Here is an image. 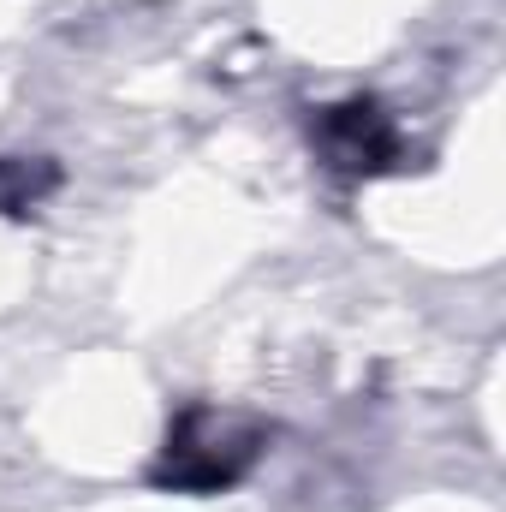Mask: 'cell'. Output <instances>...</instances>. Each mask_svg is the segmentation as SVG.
Here are the masks:
<instances>
[{"instance_id": "cell-3", "label": "cell", "mask_w": 506, "mask_h": 512, "mask_svg": "<svg viewBox=\"0 0 506 512\" xmlns=\"http://www.w3.org/2000/svg\"><path fill=\"white\" fill-rule=\"evenodd\" d=\"M54 185H60V167H54V161L0 155V215H30Z\"/></svg>"}, {"instance_id": "cell-1", "label": "cell", "mask_w": 506, "mask_h": 512, "mask_svg": "<svg viewBox=\"0 0 506 512\" xmlns=\"http://www.w3.org/2000/svg\"><path fill=\"white\" fill-rule=\"evenodd\" d=\"M262 447H268V429L256 417L221 411V405H185L167 423L149 483H161L173 495H221L262 459Z\"/></svg>"}, {"instance_id": "cell-2", "label": "cell", "mask_w": 506, "mask_h": 512, "mask_svg": "<svg viewBox=\"0 0 506 512\" xmlns=\"http://www.w3.org/2000/svg\"><path fill=\"white\" fill-rule=\"evenodd\" d=\"M310 149L322 155V167L346 173V179H381L405 161V137L399 120L370 102V96H352V102H334L310 120Z\"/></svg>"}]
</instances>
